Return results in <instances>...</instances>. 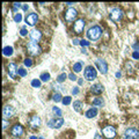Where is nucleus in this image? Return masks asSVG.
<instances>
[{
	"instance_id": "nucleus-1",
	"label": "nucleus",
	"mask_w": 139,
	"mask_h": 139,
	"mask_svg": "<svg viewBox=\"0 0 139 139\" xmlns=\"http://www.w3.org/2000/svg\"><path fill=\"white\" fill-rule=\"evenodd\" d=\"M101 35H102V29H101V27H99V26L90 27L87 31V37L90 39V41H97V39L101 37Z\"/></svg>"
},
{
	"instance_id": "nucleus-2",
	"label": "nucleus",
	"mask_w": 139,
	"mask_h": 139,
	"mask_svg": "<svg viewBox=\"0 0 139 139\" xmlns=\"http://www.w3.org/2000/svg\"><path fill=\"white\" fill-rule=\"evenodd\" d=\"M27 49H28V52L30 53L31 56H38L39 53H41V47H39L38 44L36 43V42L31 41L29 42L28 44H27Z\"/></svg>"
},
{
	"instance_id": "nucleus-3",
	"label": "nucleus",
	"mask_w": 139,
	"mask_h": 139,
	"mask_svg": "<svg viewBox=\"0 0 139 139\" xmlns=\"http://www.w3.org/2000/svg\"><path fill=\"white\" fill-rule=\"evenodd\" d=\"M84 76L88 81H93L94 79H96L97 73H96V70L93 67V66H87L86 70H85V72H84Z\"/></svg>"
},
{
	"instance_id": "nucleus-4",
	"label": "nucleus",
	"mask_w": 139,
	"mask_h": 139,
	"mask_svg": "<svg viewBox=\"0 0 139 139\" xmlns=\"http://www.w3.org/2000/svg\"><path fill=\"white\" fill-rule=\"evenodd\" d=\"M64 124V118L63 117H57V118H52L48 122V126L51 129H59L61 125Z\"/></svg>"
},
{
	"instance_id": "nucleus-5",
	"label": "nucleus",
	"mask_w": 139,
	"mask_h": 139,
	"mask_svg": "<svg viewBox=\"0 0 139 139\" xmlns=\"http://www.w3.org/2000/svg\"><path fill=\"white\" fill-rule=\"evenodd\" d=\"M95 65H96V67H97V70L102 74H106L107 72H108V64H107L106 60L100 59V58H99V59L95 60Z\"/></svg>"
},
{
	"instance_id": "nucleus-6",
	"label": "nucleus",
	"mask_w": 139,
	"mask_h": 139,
	"mask_svg": "<svg viewBox=\"0 0 139 139\" xmlns=\"http://www.w3.org/2000/svg\"><path fill=\"white\" fill-rule=\"evenodd\" d=\"M124 136L130 139H138L139 138V131L136 128H129V129L125 130Z\"/></svg>"
},
{
	"instance_id": "nucleus-7",
	"label": "nucleus",
	"mask_w": 139,
	"mask_h": 139,
	"mask_svg": "<svg viewBox=\"0 0 139 139\" xmlns=\"http://www.w3.org/2000/svg\"><path fill=\"white\" fill-rule=\"evenodd\" d=\"M110 19L115 22H117V21H119L123 16V12L119 8H113L110 10Z\"/></svg>"
},
{
	"instance_id": "nucleus-8",
	"label": "nucleus",
	"mask_w": 139,
	"mask_h": 139,
	"mask_svg": "<svg viewBox=\"0 0 139 139\" xmlns=\"http://www.w3.org/2000/svg\"><path fill=\"white\" fill-rule=\"evenodd\" d=\"M102 133L104 137L111 139V138H115V136H116V130H115V128H113L111 125H109V126H106L102 130Z\"/></svg>"
},
{
	"instance_id": "nucleus-9",
	"label": "nucleus",
	"mask_w": 139,
	"mask_h": 139,
	"mask_svg": "<svg viewBox=\"0 0 139 139\" xmlns=\"http://www.w3.org/2000/svg\"><path fill=\"white\" fill-rule=\"evenodd\" d=\"M77 16H78V12H77L76 8H72L71 7V8H68L65 12V19H66V21H68V22L73 21Z\"/></svg>"
},
{
	"instance_id": "nucleus-10",
	"label": "nucleus",
	"mask_w": 139,
	"mask_h": 139,
	"mask_svg": "<svg viewBox=\"0 0 139 139\" xmlns=\"http://www.w3.org/2000/svg\"><path fill=\"white\" fill-rule=\"evenodd\" d=\"M37 21H38V16H37L36 13H30V14H28V15H27V18H26L27 25H29L31 27L36 25Z\"/></svg>"
},
{
	"instance_id": "nucleus-11",
	"label": "nucleus",
	"mask_w": 139,
	"mask_h": 139,
	"mask_svg": "<svg viewBox=\"0 0 139 139\" xmlns=\"http://www.w3.org/2000/svg\"><path fill=\"white\" fill-rule=\"evenodd\" d=\"M84 28H85V20L84 19L77 20V22L74 23V31H76L77 34H81L82 30H84Z\"/></svg>"
},
{
	"instance_id": "nucleus-12",
	"label": "nucleus",
	"mask_w": 139,
	"mask_h": 139,
	"mask_svg": "<svg viewBox=\"0 0 139 139\" xmlns=\"http://www.w3.org/2000/svg\"><path fill=\"white\" fill-rule=\"evenodd\" d=\"M15 113V109L13 108L12 106H5L4 107V110H2V115H4L5 118H9L12 117Z\"/></svg>"
},
{
	"instance_id": "nucleus-13",
	"label": "nucleus",
	"mask_w": 139,
	"mask_h": 139,
	"mask_svg": "<svg viewBox=\"0 0 139 139\" xmlns=\"http://www.w3.org/2000/svg\"><path fill=\"white\" fill-rule=\"evenodd\" d=\"M18 71H19V68L16 67V64L10 63L9 65H8V76H9L12 79H15V78H16Z\"/></svg>"
},
{
	"instance_id": "nucleus-14",
	"label": "nucleus",
	"mask_w": 139,
	"mask_h": 139,
	"mask_svg": "<svg viewBox=\"0 0 139 139\" xmlns=\"http://www.w3.org/2000/svg\"><path fill=\"white\" fill-rule=\"evenodd\" d=\"M22 133H23V128H22V125L15 124L14 126L12 128V135L14 136V137H20V136H22Z\"/></svg>"
},
{
	"instance_id": "nucleus-15",
	"label": "nucleus",
	"mask_w": 139,
	"mask_h": 139,
	"mask_svg": "<svg viewBox=\"0 0 139 139\" xmlns=\"http://www.w3.org/2000/svg\"><path fill=\"white\" fill-rule=\"evenodd\" d=\"M29 124H30L31 128L37 129V128H39V125H41V118H39L38 116H31L30 121H29Z\"/></svg>"
},
{
	"instance_id": "nucleus-16",
	"label": "nucleus",
	"mask_w": 139,
	"mask_h": 139,
	"mask_svg": "<svg viewBox=\"0 0 139 139\" xmlns=\"http://www.w3.org/2000/svg\"><path fill=\"white\" fill-rule=\"evenodd\" d=\"M90 90H92V93L99 95L104 90V87H103V85H101V84H95V85H93V86L90 87Z\"/></svg>"
},
{
	"instance_id": "nucleus-17",
	"label": "nucleus",
	"mask_w": 139,
	"mask_h": 139,
	"mask_svg": "<svg viewBox=\"0 0 139 139\" xmlns=\"http://www.w3.org/2000/svg\"><path fill=\"white\" fill-rule=\"evenodd\" d=\"M41 37H42V34L39 33L38 30H36V29H34V30L30 31V38H31V41L37 42V41H39V39H41Z\"/></svg>"
},
{
	"instance_id": "nucleus-18",
	"label": "nucleus",
	"mask_w": 139,
	"mask_h": 139,
	"mask_svg": "<svg viewBox=\"0 0 139 139\" xmlns=\"http://www.w3.org/2000/svg\"><path fill=\"white\" fill-rule=\"evenodd\" d=\"M96 115H97V108H90L86 111L85 116H86L87 118H93V117H95Z\"/></svg>"
},
{
	"instance_id": "nucleus-19",
	"label": "nucleus",
	"mask_w": 139,
	"mask_h": 139,
	"mask_svg": "<svg viewBox=\"0 0 139 139\" xmlns=\"http://www.w3.org/2000/svg\"><path fill=\"white\" fill-rule=\"evenodd\" d=\"M82 107H84V103H82L81 101H74V103H73V109H74L76 111L80 113V111L82 110Z\"/></svg>"
},
{
	"instance_id": "nucleus-20",
	"label": "nucleus",
	"mask_w": 139,
	"mask_h": 139,
	"mask_svg": "<svg viewBox=\"0 0 139 139\" xmlns=\"http://www.w3.org/2000/svg\"><path fill=\"white\" fill-rule=\"evenodd\" d=\"M82 66H84V63H82V61H78V63H74V65H73V71L76 72V73H79V72H81Z\"/></svg>"
},
{
	"instance_id": "nucleus-21",
	"label": "nucleus",
	"mask_w": 139,
	"mask_h": 139,
	"mask_svg": "<svg viewBox=\"0 0 139 139\" xmlns=\"http://www.w3.org/2000/svg\"><path fill=\"white\" fill-rule=\"evenodd\" d=\"M103 104H104V101L102 97H96L93 100V106H95V107H102Z\"/></svg>"
},
{
	"instance_id": "nucleus-22",
	"label": "nucleus",
	"mask_w": 139,
	"mask_h": 139,
	"mask_svg": "<svg viewBox=\"0 0 139 139\" xmlns=\"http://www.w3.org/2000/svg\"><path fill=\"white\" fill-rule=\"evenodd\" d=\"M39 79H41V81H49L50 79H51V77H50V73H48V72H44V73H42L41 76H39Z\"/></svg>"
},
{
	"instance_id": "nucleus-23",
	"label": "nucleus",
	"mask_w": 139,
	"mask_h": 139,
	"mask_svg": "<svg viewBox=\"0 0 139 139\" xmlns=\"http://www.w3.org/2000/svg\"><path fill=\"white\" fill-rule=\"evenodd\" d=\"M13 55V48L12 47H5L4 48V56H7V57H9V56Z\"/></svg>"
},
{
	"instance_id": "nucleus-24",
	"label": "nucleus",
	"mask_w": 139,
	"mask_h": 139,
	"mask_svg": "<svg viewBox=\"0 0 139 139\" xmlns=\"http://www.w3.org/2000/svg\"><path fill=\"white\" fill-rule=\"evenodd\" d=\"M41 85H42V82H41L39 79H34L33 81H31V86H33L34 88H39Z\"/></svg>"
},
{
	"instance_id": "nucleus-25",
	"label": "nucleus",
	"mask_w": 139,
	"mask_h": 139,
	"mask_svg": "<svg viewBox=\"0 0 139 139\" xmlns=\"http://www.w3.org/2000/svg\"><path fill=\"white\" fill-rule=\"evenodd\" d=\"M52 100L55 101L56 103H57V102H60V101H63V99H61V95L59 94V93H55V94L52 95Z\"/></svg>"
},
{
	"instance_id": "nucleus-26",
	"label": "nucleus",
	"mask_w": 139,
	"mask_h": 139,
	"mask_svg": "<svg viewBox=\"0 0 139 139\" xmlns=\"http://www.w3.org/2000/svg\"><path fill=\"white\" fill-rule=\"evenodd\" d=\"M67 77H68V76H66L65 73H60L59 76L57 77V82H59V84H61V82H64V81H65V79L67 78Z\"/></svg>"
},
{
	"instance_id": "nucleus-27",
	"label": "nucleus",
	"mask_w": 139,
	"mask_h": 139,
	"mask_svg": "<svg viewBox=\"0 0 139 139\" xmlns=\"http://www.w3.org/2000/svg\"><path fill=\"white\" fill-rule=\"evenodd\" d=\"M52 111H53V114H56V116H58V117H60L61 115H63V111H61L58 107H53Z\"/></svg>"
},
{
	"instance_id": "nucleus-28",
	"label": "nucleus",
	"mask_w": 139,
	"mask_h": 139,
	"mask_svg": "<svg viewBox=\"0 0 139 139\" xmlns=\"http://www.w3.org/2000/svg\"><path fill=\"white\" fill-rule=\"evenodd\" d=\"M71 101H72L71 96H65V97H63V101H61V102H63L64 106H68V104L71 103Z\"/></svg>"
},
{
	"instance_id": "nucleus-29",
	"label": "nucleus",
	"mask_w": 139,
	"mask_h": 139,
	"mask_svg": "<svg viewBox=\"0 0 139 139\" xmlns=\"http://www.w3.org/2000/svg\"><path fill=\"white\" fill-rule=\"evenodd\" d=\"M14 21L16 23H20L21 21H22V14H20V13H15L14 15Z\"/></svg>"
},
{
	"instance_id": "nucleus-30",
	"label": "nucleus",
	"mask_w": 139,
	"mask_h": 139,
	"mask_svg": "<svg viewBox=\"0 0 139 139\" xmlns=\"http://www.w3.org/2000/svg\"><path fill=\"white\" fill-rule=\"evenodd\" d=\"M18 73H19V76L20 77H26L27 76V71L23 67H20L19 68V71H18Z\"/></svg>"
},
{
	"instance_id": "nucleus-31",
	"label": "nucleus",
	"mask_w": 139,
	"mask_h": 139,
	"mask_svg": "<svg viewBox=\"0 0 139 139\" xmlns=\"http://www.w3.org/2000/svg\"><path fill=\"white\" fill-rule=\"evenodd\" d=\"M25 65L28 66V67H30V66L33 65V60H31L30 58H26V59H25Z\"/></svg>"
},
{
	"instance_id": "nucleus-32",
	"label": "nucleus",
	"mask_w": 139,
	"mask_h": 139,
	"mask_svg": "<svg viewBox=\"0 0 139 139\" xmlns=\"http://www.w3.org/2000/svg\"><path fill=\"white\" fill-rule=\"evenodd\" d=\"M68 79H70V80H72V81H76V80H78V78H77V76L73 73V72L68 74Z\"/></svg>"
},
{
	"instance_id": "nucleus-33",
	"label": "nucleus",
	"mask_w": 139,
	"mask_h": 139,
	"mask_svg": "<svg viewBox=\"0 0 139 139\" xmlns=\"http://www.w3.org/2000/svg\"><path fill=\"white\" fill-rule=\"evenodd\" d=\"M80 44H81L82 47H88L90 43L88 41H86V39H81V41H80Z\"/></svg>"
},
{
	"instance_id": "nucleus-34",
	"label": "nucleus",
	"mask_w": 139,
	"mask_h": 139,
	"mask_svg": "<svg viewBox=\"0 0 139 139\" xmlns=\"http://www.w3.org/2000/svg\"><path fill=\"white\" fill-rule=\"evenodd\" d=\"M79 87H73V89H72V94L73 95H78L79 94Z\"/></svg>"
},
{
	"instance_id": "nucleus-35",
	"label": "nucleus",
	"mask_w": 139,
	"mask_h": 139,
	"mask_svg": "<svg viewBox=\"0 0 139 139\" xmlns=\"http://www.w3.org/2000/svg\"><path fill=\"white\" fill-rule=\"evenodd\" d=\"M132 58H133V59H139V52L133 51V53H132Z\"/></svg>"
},
{
	"instance_id": "nucleus-36",
	"label": "nucleus",
	"mask_w": 139,
	"mask_h": 139,
	"mask_svg": "<svg viewBox=\"0 0 139 139\" xmlns=\"http://www.w3.org/2000/svg\"><path fill=\"white\" fill-rule=\"evenodd\" d=\"M20 34H21V36H26V35L28 34V31H27L26 28H22V29H21V31H20Z\"/></svg>"
},
{
	"instance_id": "nucleus-37",
	"label": "nucleus",
	"mask_w": 139,
	"mask_h": 139,
	"mask_svg": "<svg viewBox=\"0 0 139 139\" xmlns=\"http://www.w3.org/2000/svg\"><path fill=\"white\" fill-rule=\"evenodd\" d=\"M21 7V4H18V2H14L13 4V8H14V10H16L18 8H20Z\"/></svg>"
},
{
	"instance_id": "nucleus-38",
	"label": "nucleus",
	"mask_w": 139,
	"mask_h": 139,
	"mask_svg": "<svg viewBox=\"0 0 139 139\" xmlns=\"http://www.w3.org/2000/svg\"><path fill=\"white\" fill-rule=\"evenodd\" d=\"M133 49H135V51H137V52H139V43H138V42H137V43H135V44H133Z\"/></svg>"
},
{
	"instance_id": "nucleus-39",
	"label": "nucleus",
	"mask_w": 139,
	"mask_h": 139,
	"mask_svg": "<svg viewBox=\"0 0 139 139\" xmlns=\"http://www.w3.org/2000/svg\"><path fill=\"white\" fill-rule=\"evenodd\" d=\"M73 44H74V45L80 44V39H79V38H74V39H73Z\"/></svg>"
},
{
	"instance_id": "nucleus-40",
	"label": "nucleus",
	"mask_w": 139,
	"mask_h": 139,
	"mask_svg": "<svg viewBox=\"0 0 139 139\" xmlns=\"http://www.w3.org/2000/svg\"><path fill=\"white\" fill-rule=\"evenodd\" d=\"M2 124H4V125H2V128H4V129H6L7 125H8V123H7L6 119H4V123H2Z\"/></svg>"
},
{
	"instance_id": "nucleus-41",
	"label": "nucleus",
	"mask_w": 139,
	"mask_h": 139,
	"mask_svg": "<svg viewBox=\"0 0 139 139\" xmlns=\"http://www.w3.org/2000/svg\"><path fill=\"white\" fill-rule=\"evenodd\" d=\"M94 139H102V137H101L99 133H95V136H94Z\"/></svg>"
},
{
	"instance_id": "nucleus-42",
	"label": "nucleus",
	"mask_w": 139,
	"mask_h": 139,
	"mask_svg": "<svg viewBox=\"0 0 139 139\" xmlns=\"http://www.w3.org/2000/svg\"><path fill=\"white\" fill-rule=\"evenodd\" d=\"M22 9H23V10H28V5H23V6H22Z\"/></svg>"
},
{
	"instance_id": "nucleus-43",
	"label": "nucleus",
	"mask_w": 139,
	"mask_h": 139,
	"mask_svg": "<svg viewBox=\"0 0 139 139\" xmlns=\"http://www.w3.org/2000/svg\"><path fill=\"white\" fill-rule=\"evenodd\" d=\"M116 77H117V78H121V77H122V73H121V72H117V73H116Z\"/></svg>"
},
{
	"instance_id": "nucleus-44",
	"label": "nucleus",
	"mask_w": 139,
	"mask_h": 139,
	"mask_svg": "<svg viewBox=\"0 0 139 139\" xmlns=\"http://www.w3.org/2000/svg\"><path fill=\"white\" fill-rule=\"evenodd\" d=\"M78 82H79V85H82V84H84V80H82V79H79Z\"/></svg>"
},
{
	"instance_id": "nucleus-45",
	"label": "nucleus",
	"mask_w": 139,
	"mask_h": 139,
	"mask_svg": "<svg viewBox=\"0 0 139 139\" xmlns=\"http://www.w3.org/2000/svg\"><path fill=\"white\" fill-rule=\"evenodd\" d=\"M81 52H82V53H86L87 51H86V49H85V48H82V50H81Z\"/></svg>"
},
{
	"instance_id": "nucleus-46",
	"label": "nucleus",
	"mask_w": 139,
	"mask_h": 139,
	"mask_svg": "<svg viewBox=\"0 0 139 139\" xmlns=\"http://www.w3.org/2000/svg\"><path fill=\"white\" fill-rule=\"evenodd\" d=\"M29 139H38V138H37V137H35V136H31V137L29 138Z\"/></svg>"
},
{
	"instance_id": "nucleus-47",
	"label": "nucleus",
	"mask_w": 139,
	"mask_h": 139,
	"mask_svg": "<svg viewBox=\"0 0 139 139\" xmlns=\"http://www.w3.org/2000/svg\"><path fill=\"white\" fill-rule=\"evenodd\" d=\"M122 139H130V138H128V137H125V136H123Z\"/></svg>"
},
{
	"instance_id": "nucleus-48",
	"label": "nucleus",
	"mask_w": 139,
	"mask_h": 139,
	"mask_svg": "<svg viewBox=\"0 0 139 139\" xmlns=\"http://www.w3.org/2000/svg\"><path fill=\"white\" fill-rule=\"evenodd\" d=\"M38 139H44V137H43V136H41V137H39Z\"/></svg>"
}]
</instances>
